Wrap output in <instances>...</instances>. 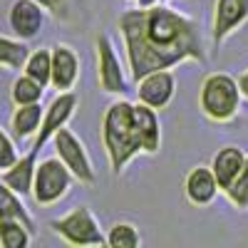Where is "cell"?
<instances>
[{"mask_svg":"<svg viewBox=\"0 0 248 248\" xmlns=\"http://www.w3.org/2000/svg\"><path fill=\"white\" fill-rule=\"evenodd\" d=\"M119 28L127 43L129 67L137 82L149 72L169 70L186 57L203 60L196 25L169 8L152 5L129 10L119 17Z\"/></svg>","mask_w":248,"mask_h":248,"instance_id":"1","label":"cell"},{"mask_svg":"<svg viewBox=\"0 0 248 248\" xmlns=\"http://www.w3.org/2000/svg\"><path fill=\"white\" fill-rule=\"evenodd\" d=\"M102 141H105L114 174H122V169L139 152L156 154L161 141L156 109L144 102L132 105L127 99H117L102 122Z\"/></svg>","mask_w":248,"mask_h":248,"instance_id":"2","label":"cell"},{"mask_svg":"<svg viewBox=\"0 0 248 248\" xmlns=\"http://www.w3.org/2000/svg\"><path fill=\"white\" fill-rule=\"evenodd\" d=\"M241 87L238 82L226 75V72H214L203 79L201 85V109L203 114L214 122H229L238 114L241 107Z\"/></svg>","mask_w":248,"mask_h":248,"instance_id":"3","label":"cell"},{"mask_svg":"<svg viewBox=\"0 0 248 248\" xmlns=\"http://www.w3.org/2000/svg\"><path fill=\"white\" fill-rule=\"evenodd\" d=\"M50 229L70 246H105L107 236L102 233L97 218L87 206H77L70 214L50 221Z\"/></svg>","mask_w":248,"mask_h":248,"instance_id":"4","label":"cell"},{"mask_svg":"<svg viewBox=\"0 0 248 248\" xmlns=\"http://www.w3.org/2000/svg\"><path fill=\"white\" fill-rule=\"evenodd\" d=\"M72 171L65 167L60 156L43 159L35 169V181H32V199L40 206H52L60 199H65L70 186H72Z\"/></svg>","mask_w":248,"mask_h":248,"instance_id":"5","label":"cell"},{"mask_svg":"<svg viewBox=\"0 0 248 248\" xmlns=\"http://www.w3.org/2000/svg\"><path fill=\"white\" fill-rule=\"evenodd\" d=\"M52 141H55V154L65 161V167L72 171V176L77 181H82V184H90L92 186L97 176H94V169H92L90 154L85 149V144L79 141V137L72 129L62 127V129L55 132Z\"/></svg>","mask_w":248,"mask_h":248,"instance_id":"6","label":"cell"},{"mask_svg":"<svg viewBox=\"0 0 248 248\" xmlns=\"http://www.w3.org/2000/svg\"><path fill=\"white\" fill-rule=\"evenodd\" d=\"M77 109V94L72 90L67 92H60L52 102H50V107L45 109V117H43V124H40V132L35 134V141H32V154H40V149L45 147V144L55 137L57 129L62 127H67V122L72 119Z\"/></svg>","mask_w":248,"mask_h":248,"instance_id":"7","label":"cell"},{"mask_svg":"<svg viewBox=\"0 0 248 248\" xmlns=\"http://www.w3.org/2000/svg\"><path fill=\"white\" fill-rule=\"evenodd\" d=\"M97 75H99V87L107 94H122L127 90V77H124L122 62L107 35L97 37Z\"/></svg>","mask_w":248,"mask_h":248,"instance_id":"8","label":"cell"},{"mask_svg":"<svg viewBox=\"0 0 248 248\" xmlns=\"http://www.w3.org/2000/svg\"><path fill=\"white\" fill-rule=\"evenodd\" d=\"M8 23L15 37L28 43V40L37 37L45 25V5H40L37 0H15L8 13Z\"/></svg>","mask_w":248,"mask_h":248,"instance_id":"9","label":"cell"},{"mask_svg":"<svg viewBox=\"0 0 248 248\" xmlns=\"http://www.w3.org/2000/svg\"><path fill=\"white\" fill-rule=\"evenodd\" d=\"M174 92H176V79L169 70H156V72L144 75L137 85L139 102H144V105H149L154 109L167 107L174 99Z\"/></svg>","mask_w":248,"mask_h":248,"instance_id":"10","label":"cell"},{"mask_svg":"<svg viewBox=\"0 0 248 248\" xmlns=\"http://www.w3.org/2000/svg\"><path fill=\"white\" fill-rule=\"evenodd\" d=\"M52 50V79L50 85L57 92H67L79 79V57L70 45H55Z\"/></svg>","mask_w":248,"mask_h":248,"instance_id":"11","label":"cell"},{"mask_svg":"<svg viewBox=\"0 0 248 248\" xmlns=\"http://www.w3.org/2000/svg\"><path fill=\"white\" fill-rule=\"evenodd\" d=\"M218 181H216V174L211 167H194L189 174H186V181H184V191H186V199H189L194 206H209L216 194H218Z\"/></svg>","mask_w":248,"mask_h":248,"instance_id":"12","label":"cell"},{"mask_svg":"<svg viewBox=\"0 0 248 248\" xmlns=\"http://www.w3.org/2000/svg\"><path fill=\"white\" fill-rule=\"evenodd\" d=\"M246 17H248V0H216V15H214L216 43H221L229 32H233Z\"/></svg>","mask_w":248,"mask_h":248,"instance_id":"13","label":"cell"},{"mask_svg":"<svg viewBox=\"0 0 248 248\" xmlns=\"http://www.w3.org/2000/svg\"><path fill=\"white\" fill-rule=\"evenodd\" d=\"M243 164H246V154H243L238 147H223V149L216 152L211 169H214L216 181H218V186H221L223 191L231 189V184H233L236 176L241 174Z\"/></svg>","mask_w":248,"mask_h":248,"instance_id":"14","label":"cell"},{"mask_svg":"<svg viewBox=\"0 0 248 248\" xmlns=\"http://www.w3.org/2000/svg\"><path fill=\"white\" fill-rule=\"evenodd\" d=\"M35 169H37V154L28 152L25 156H20L10 169L0 171V179H3L13 191H17L20 196H28V194H32Z\"/></svg>","mask_w":248,"mask_h":248,"instance_id":"15","label":"cell"},{"mask_svg":"<svg viewBox=\"0 0 248 248\" xmlns=\"http://www.w3.org/2000/svg\"><path fill=\"white\" fill-rule=\"evenodd\" d=\"M43 117H45V109L40 102H35V105H17L10 117V129L15 139H32L40 132Z\"/></svg>","mask_w":248,"mask_h":248,"instance_id":"16","label":"cell"},{"mask_svg":"<svg viewBox=\"0 0 248 248\" xmlns=\"http://www.w3.org/2000/svg\"><path fill=\"white\" fill-rule=\"evenodd\" d=\"M3 218H15V221H23L25 226H30V229L35 231V221L32 216L28 214L25 203L20 201V194L13 191L10 186L0 179V221Z\"/></svg>","mask_w":248,"mask_h":248,"instance_id":"17","label":"cell"},{"mask_svg":"<svg viewBox=\"0 0 248 248\" xmlns=\"http://www.w3.org/2000/svg\"><path fill=\"white\" fill-rule=\"evenodd\" d=\"M23 72L30 75L32 79H37L40 85L50 87V79H52V50H47V47L30 50L25 65H23Z\"/></svg>","mask_w":248,"mask_h":248,"instance_id":"18","label":"cell"},{"mask_svg":"<svg viewBox=\"0 0 248 248\" xmlns=\"http://www.w3.org/2000/svg\"><path fill=\"white\" fill-rule=\"evenodd\" d=\"M32 229L23 221L15 218H3L0 221V246L3 248H28L32 241Z\"/></svg>","mask_w":248,"mask_h":248,"instance_id":"19","label":"cell"},{"mask_svg":"<svg viewBox=\"0 0 248 248\" xmlns=\"http://www.w3.org/2000/svg\"><path fill=\"white\" fill-rule=\"evenodd\" d=\"M45 94V85H40L37 79H32L30 75H20L15 77L13 82V87H10V99H13V105H35V102H40Z\"/></svg>","mask_w":248,"mask_h":248,"instance_id":"20","label":"cell"},{"mask_svg":"<svg viewBox=\"0 0 248 248\" xmlns=\"http://www.w3.org/2000/svg\"><path fill=\"white\" fill-rule=\"evenodd\" d=\"M30 55V47L25 45V40H13L0 35V67H8V70H23L25 60Z\"/></svg>","mask_w":248,"mask_h":248,"instance_id":"21","label":"cell"},{"mask_svg":"<svg viewBox=\"0 0 248 248\" xmlns=\"http://www.w3.org/2000/svg\"><path fill=\"white\" fill-rule=\"evenodd\" d=\"M141 243V236L134 223H114L107 233V246L112 248H137Z\"/></svg>","mask_w":248,"mask_h":248,"instance_id":"22","label":"cell"},{"mask_svg":"<svg viewBox=\"0 0 248 248\" xmlns=\"http://www.w3.org/2000/svg\"><path fill=\"white\" fill-rule=\"evenodd\" d=\"M226 194H229V199L238 206V209H248V156H246L241 174L236 176V181L231 184V189Z\"/></svg>","mask_w":248,"mask_h":248,"instance_id":"23","label":"cell"},{"mask_svg":"<svg viewBox=\"0 0 248 248\" xmlns=\"http://www.w3.org/2000/svg\"><path fill=\"white\" fill-rule=\"evenodd\" d=\"M17 159H20V154H17L15 141L10 139V134H8L3 127H0V171L10 169Z\"/></svg>","mask_w":248,"mask_h":248,"instance_id":"24","label":"cell"},{"mask_svg":"<svg viewBox=\"0 0 248 248\" xmlns=\"http://www.w3.org/2000/svg\"><path fill=\"white\" fill-rule=\"evenodd\" d=\"M37 3L45 5L52 13H62V10H65V5H67V0H37Z\"/></svg>","mask_w":248,"mask_h":248,"instance_id":"25","label":"cell"},{"mask_svg":"<svg viewBox=\"0 0 248 248\" xmlns=\"http://www.w3.org/2000/svg\"><path fill=\"white\" fill-rule=\"evenodd\" d=\"M238 87H241V94H243V97H248V70L241 75V79H238Z\"/></svg>","mask_w":248,"mask_h":248,"instance_id":"26","label":"cell"},{"mask_svg":"<svg viewBox=\"0 0 248 248\" xmlns=\"http://www.w3.org/2000/svg\"><path fill=\"white\" fill-rule=\"evenodd\" d=\"M159 0H137V5L139 8H152V5H156Z\"/></svg>","mask_w":248,"mask_h":248,"instance_id":"27","label":"cell"}]
</instances>
